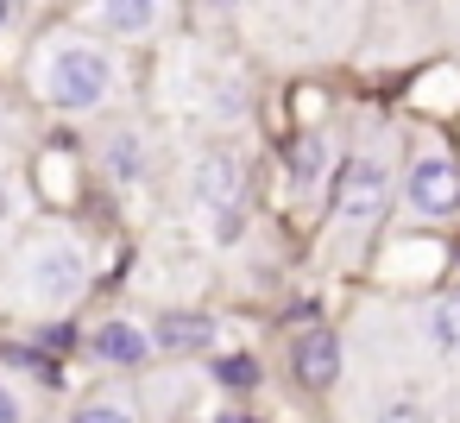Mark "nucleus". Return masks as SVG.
Wrapping results in <instances>:
<instances>
[{"label":"nucleus","mask_w":460,"mask_h":423,"mask_svg":"<svg viewBox=\"0 0 460 423\" xmlns=\"http://www.w3.org/2000/svg\"><path fill=\"white\" fill-rule=\"evenodd\" d=\"M284 158H290V171H296V184H315L322 177V133H296L290 146H284Z\"/></svg>","instance_id":"9d476101"},{"label":"nucleus","mask_w":460,"mask_h":423,"mask_svg":"<svg viewBox=\"0 0 460 423\" xmlns=\"http://www.w3.org/2000/svg\"><path fill=\"white\" fill-rule=\"evenodd\" d=\"M0 423H20V404H13V392L0 385Z\"/></svg>","instance_id":"2eb2a0df"},{"label":"nucleus","mask_w":460,"mask_h":423,"mask_svg":"<svg viewBox=\"0 0 460 423\" xmlns=\"http://www.w3.org/2000/svg\"><path fill=\"white\" fill-rule=\"evenodd\" d=\"M0 215H7V190H0Z\"/></svg>","instance_id":"dca6fc26"},{"label":"nucleus","mask_w":460,"mask_h":423,"mask_svg":"<svg viewBox=\"0 0 460 423\" xmlns=\"http://www.w3.org/2000/svg\"><path fill=\"white\" fill-rule=\"evenodd\" d=\"M83 278H89V272H83V253L64 247V240H51V247L32 253V297H39V303H51V310L76 303Z\"/></svg>","instance_id":"f03ea898"},{"label":"nucleus","mask_w":460,"mask_h":423,"mask_svg":"<svg viewBox=\"0 0 460 423\" xmlns=\"http://www.w3.org/2000/svg\"><path fill=\"white\" fill-rule=\"evenodd\" d=\"M240 158L234 152H208V158H196V177H190V190H196V202L202 209H221V215H234V202H240Z\"/></svg>","instance_id":"39448f33"},{"label":"nucleus","mask_w":460,"mask_h":423,"mask_svg":"<svg viewBox=\"0 0 460 423\" xmlns=\"http://www.w3.org/2000/svg\"><path fill=\"white\" fill-rule=\"evenodd\" d=\"M416 215H460V165L454 158H422L403 184Z\"/></svg>","instance_id":"20e7f679"},{"label":"nucleus","mask_w":460,"mask_h":423,"mask_svg":"<svg viewBox=\"0 0 460 423\" xmlns=\"http://www.w3.org/2000/svg\"><path fill=\"white\" fill-rule=\"evenodd\" d=\"M215 328H208V316H164L158 322V335H152V347H171V354H190V347H202Z\"/></svg>","instance_id":"6e6552de"},{"label":"nucleus","mask_w":460,"mask_h":423,"mask_svg":"<svg viewBox=\"0 0 460 423\" xmlns=\"http://www.w3.org/2000/svg\"><path fill=\"white\" fill-rule=\"evenodd\" d=\"M89 354H95V360H114V366H139V360L152 354V335L133 328V322H108V328L89 335Z\"/></svg>","instance_id":"0eeeda50"},{"label":"nucleus","mask_w":460,"mask_h":423,"mask_svg":"<svg viewBox=\"0 0 460 423\" xmlns=\"http://www.w3.org/2000/svg\"><path fill=\"white\" fill-rule=\"evenodd\" d=\"M39 89L58 108H102L114 95V64L95 45H58L39 70Z\"/></svg>","instance_id":"f257e3e1"},{"label":"nucleus","mask_w":460,"mask_h":423,"mask_svg":"<svg viewBox=\"0 0 460 423\" xmlns=\"http://www.w3.org/2000/svg\"><path fill=\"white\" fill-rule=\"evenodd\" d=\"M152 20H158L152 0H114V7H102V26H114V32H139Z\"/></svg>","instance_id":"9b49d317"},{"label":"nucleus","mask_w":460,"mask_h":423,"mask_svg":"<svg viewBox=\"0 0 460 423\" xmlns=\"http://www.w3.org/2000/svg\"><path fill=\"white\" fill-rule=\"evenodd\" d=\"M0 26H7V7H0Z\"/></svg>","instance_id":"f3484780"},{"label":"nucleus","mask_w":460,"mask_h":423,"mask_svg":"<svg viewBox=\"0 0 460 423\" xmlns=\"http://www.w3.org/2000/svg\"><path fill=\"white\" fill-rule=\"evenodd\" d=\"M378 209H385V165H378V158H359V165H347V177H341V196H334V215H341V228H372V221H378Z\"/></svg>","instance_id":"7ed1b4c3"},{"label":"nucleus","mask_w":460,"mask_h":423,"mask_svg":"<svg viewBox=\"0 0 460 423\" xmlns=\"http://www.w3.org/2000/svg\"><path fill=\"white\" fill-rule=\"evenodd\" d=\"M378 423H429V417H422V410H416V404H391V410H385V417H378Z\"/></svg>","instance_id":"4468645a"},{"label":"nucleus","mask_w":460,"mask_h":423,"mask_svg":"<svg viewBox=\"0 0 460 423\" xmlns=\"http://www.w3.org/2000/svg\"><path fill=\"white\" fill-rule=\"evenodd\" d=\"M76 423H127V410H114V404H89V410H76Z\"/></svg>","instance_id":"ddd939ff"},{"label":"nucleus","mask_w":460,"mask_h":423,"mask_svg":"<svg viewBox=\"0 0 460 423\" xmlns=\"http://www.w3.org/2000/svg\"><path fill=\"white\" fill-rule=\"evenodd\" d=\"M221 379H227V385H259V366H252L246 354H234V360H221Z\"/></svg>","instance_id":"f8f14e48"},{"label":"nucleus","mask_w":460,"mask_h":423,"mask_svg":"<svg viewBox=\"0 0 460 423\" xmlns=\"http://www.w3.org/2000/svg\"><path fill=\"white\" fill-rule=\"evenodd\" d=\"M429 341L441 354H460V291L441 297V303H429Z\"/></svg>","instance_id":"1a4fd4ad"},{"label":"nucleus","mask_w":460,"mask_h":423,"mask_svg":"<svg viewBox=\"0 0 460 423\" xmlns=\"http://www.w3.org/2000/svg\"><path fill=\"white\" fill-rule=\"evenodd\" d=\"M334 373H341V341L328 328L296 335V379L303 385H334Z\"/></svg>","instance_id":"423d86ee"}]
</instances>
